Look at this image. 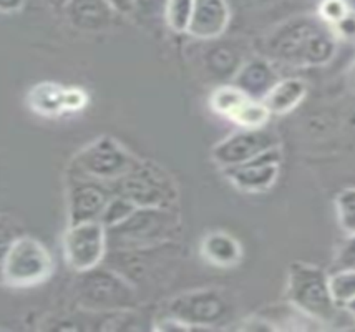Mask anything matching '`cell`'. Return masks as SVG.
<instances>
[{
    "mask_svg": "<svg viewBox=\"0 0 355 332\" xmlns=\"http://www.w3.org/2000/svg\"><path fill=\"white\" fill-rule=\"evenodd\" d=\"M201 254L216 268H234L243 259V246L224 231H213L201 241Z\"/></svg>",
    "mask_w": 355,
    "mask_h": 332,
    "instance_id": "e0dca14e",
    "label": "cell"
},
{
    "mask_svg": "<svg viewBox=\"0 0 355 332\" xmlns=\"http://www.w3.org/2000/svg\"><path fill=\"white\" fill-rule=\"evenodd\" d=\"M232 7H239L248 12H263L269 10V8H276L286 0H230Z\"/></svg>",
    "mask_w": 355,
    "mask_h": 332,
    "instance_id": "83f0119b",
    "label": "cell"
},
{
    "mask_svg": "<svg viewBox=\"0 0 355 332\" xmlns=\"http://www.w3.org/2000/svg\"><path fill=\"white\" fill-rule=\"evenodd\" d=\"M137 208L138 206L135 204L133 201H130L128 198H125V196L121 195H115L108 203L107 208H105L100 221L107 226V229L113 228V226L123 222Z\"/></svg>",
    "mask_w": 355,
    "mask_h": 332,
    "instance_id": "cb8c5ba5",
    "label": "cell"
},
{
    "mask_svg": "<svg viewBox=\"0 0 355 332\" xmlns=\"http://www.w3.org/2000/svg\"><path fill=\"white\" fill-rule=\"evenodd\" d=\"M53 272V258L44 243L32 236H17L6 247L2 261L3 284L12 289L35 288Z\"/></svg>",
    "mask_w": 355,
    "mask_h": 332,
    "instance_id": "8992f818",
    "label": "cell"
},
{
    "mask_svg": "<svg viewBox=\"0 0 355 332\" xmlns=\"http://www.w3.org/2000/svg\"><path fill=\"white\" fill-rule=\"evenodd\" d=\"M279 146L277 137L266 128H244L232 133L213 148V159L221 168L246 163L270 148Z\"/></svg>",
    "mask_w": 355,
    "mask_h": 332,
    "instance_id": "30bf717a",
    "label": "cell"
},
{
    "mask_svg": "<svg viewBox=\"0 0 355 332\" xmlns=\"http://www.w3.org/2000/svg\"><path fill=\"white\" fill-rule=\"evenodd\" d=\"M332 28L339 40L355 42V8L344 20H340V22Z\"/></svg>",
    "mask_w": 355,
    "mask_h": 332,
    "instance_id": "f1b7e54d",
    "label": "cell"
},
{
    "mask_svg": "<svg viewBox=\"0 0 355 332\" xmlns=\"http://www.w3.org/2000/svg\"><path fill=\"white\" fill-rule=\"evenodd\" d=\"M110 250H138L175 243L181 220L175 208H137L120 225L108 228Z\"/></svg>",
    "mask_w": 355,
    "mask_h": 332,
    "instance_id": "7a4b0ae2",
    "label": "cell"
},
{
    "mask_svg": "<svg viewBox=\"0 0 355 332\" xmlns=\"http://www.w3.org/2000/svg\"><path fill=\"white\" fill-rule=\"evenodd\" d=\"M347 2L350 3V7H352V8H355V0H347Z\"/></svg>",
    "mask_w": 355,
    "mask_h": 332,
    "instance_id": "836d02e7",
    "label": "cell"
},
{
    "mask_svg": "<svg viewBox=\"0 0 355 332\" xmlns=\"http://www.w3.org/2000/svg\"><path fill=\"white\" fill-rule=\"evenodd\" d=\"M170 0H135L133 17L143 20V22H155L163 19L166 6Z\"/></svg>",
    "mask_w": 355,
    "mask_h": 332,
    "instance_id": "484cf974",
    "label": "cell"
},
{
    "mask_svg": "<svg viewBox=\"0 0 355 332\" xmlns=\"http://www.w3.org/2000/svg\"><path fill=\"white\" fill-rule=\"evenodd\" d=\"M336 263L339 268H355V234H352L347 243L340 247Z\"/></svg>",
    "mask_w": 355,
    "mask_h": 332,
    "instance_id": "f546056e",
    "label": "cell"
},
{
    "mask_svg": "<svg viewBox=\"0 0 355 332\" xmlns=\"http://www.w3.org/2000/svg\"><path fill=\"white\" fill-rule=\"evenodd\" d=\"M354 8L350 7L347 0H320L317 15L329 24L331 27H336L340 20H344Z\"/></svg>",
    "mask_w": 355,
    "mask_h": 332,
    "instance_id": "d4e9b609",
    "label": "cell"
},
{
    "mask_svg": "<svg viewBox=\"0 0 355 332\" xmlns=\"http://www.w3.org/2000/svg\"><path fill=\"white\" fill-rule=\"evenodd\" d=\"M75 301L78 308L90 313L128 311L138 306L137 286L110 266H96L80 272L75 284Z\"/></svg>",
    "mask_w": 355,
    "mask_h": 332,
    "instance_id": "3957f363",
    "label": "cell"
},
{
    "mask_svg": "<svg viewBox=\"0 0 355 332\" xmlns=\"http://www.w3.org/2000/svg\"><path fill=\"white\" fill-rule=\"evenodd\" d=\"M331 291L339 308L355 302V268H339L331 276Z\"/></svg>",
    "mask_w": 355,
    "mask_h": 332,
    "instance_id": "ffe728a7",
    "label": "cell"
},
{
    "mask_svg": "<svg viewBox=\"0 0 355 332\" xmlns=\"http://www.w3.org/2000/svg\"><path fill=\"white\" fill-rule=\"evenodd\" d=\"M232 20L230 0H194L188 35L196 40H216L227 32Z\"/></svg>",
    "mask_w": 355,
    "mask_h": 332,
    "instance_id": "4fadbf2b",
    "label": "cell"
},
{
    "mask_svg": "<svg viewBox=\"0 0 355 332\" xmlns=\"http://www.w3.org/2000/svg\"><path fill=\"white\" fill-rule=\"evenodd\" d=\"M282 155L279 146L270 148L256 158L241 165L223 168L224 176L241 191L263 193L268 191L277 182L281 171Z\"/></svg>",
    "mask_w": 355,
    "mask_h": 332,
    "instance_id": "8fae6325",
    "label": "cell"
},
{
    "mask_svg": "<svg viewBox=\"0 0 355 332\" xmlns=\"http://www.w3.org/2000/svg\"><path fill=\"white\" fill-rule=\"evenodd\" d=\"M110 184L115 195L125 196L138 208H175L178 201L175 182L151 161L138 159L128 173Z\"/></svg>",
    "mask_w": 355,
    "mask_h": 332,
    "instance_id": "52a82bcc",
    "label": "cell"
},
{
    "mask_svg": "<svg viewBox=\"0 0 355 332\" xmlns=\"http://www.w3.org/2000/svg\"><path fill=\"white\" fill-rule=\"evenodd\" d=\"M279 73L272 62L264 55L249 57L241 67L232 83L239 87L248 96L254 100H264L279 82Z\"/></svg>",
    "mask_w": 355,
    "mask_h": 332,
    "instance_id": "2e32d148",
    "label": "cell"
},
{
    "mask_svg": "<svg viewBox=\"0 0 355 332\" xmlns=\"http://www.w3.org/2000/svg\"><path fill=\"white\" fill-rule=\"evenodd\" d=\"M336 32L317 14H297L282 20L264 37V53L272 64L309 69L322 67L337 52Z\"/></svg>",
    "mask_w": 355,
    "mask_h": 332,
    "instance_id": "6da1fadb",
    "label": "cell"
},
{
    "mask_svg": "<svg viewBox=\"0 0 355 332\" xmlns=\"http://www.w3.org/2000/svg\"><path fill=\"white\" fill-rule=\"evenodd\" d=\"M138 158H135L115 138L100 137L87 145L71 161L70 170L80 178L115 182L132 170Z\"/></svg>",
    "mask_w": 355,
    "mask_h": 332,
    "instance_id": "ba28073f",
    "label": "cell"
},
{
    "mask_svg": "<svg viewBox=\"0 0 355 332\" xmlns=\"http://www.w3.org/2000/svg\"><path fill=\"white\" fill-rule=\"evenodd\" d=\"M108 250V231L101 221L70 225L63 236L65 261L77 272L100 266L107 259Z\"/></svg>",
    "mask_w": 355,
    "mask_h": 332,
    "instance_id": "9c48e42d",
    "label": "cell"
},
{
    "mask_svg": "<svg viewBox=\"0 0 355 332\" xmlns=\"http://www.w3.org/2000/svg\"><path fill=\"white\" fill-rule=\"evenodd\" d=\"M63 12L67 20L82 32L107 30L120 15L108 0H70Z\"/></svg>",
    "mask_w": 355,
    "mask_h": 332,
    "instance_id": "9a60e30c",
    "label": "cell"
},
{
    "mask_svg": "<svg viewBox=\"0 0 355 332\" xmlns=\"http://www.w3.org/2000/svg\"><path fill=\"white\" fill-rule=\"evenodd\" d=\"M336 211L342 231L349 236L355 234V188H345L337 195Z\"/></svg>",
    "mask_w": 355,
    "mask_h": 332,
    "instance_id": "603a6c76",
    "label": "cell"
},
{
    "mask_svg": "<svg viewBox=\"0 0 355 332\" xmlns=\"http://www.w3.org/2000/svg\"><path fill=\"white\" fill-rule=\"evenodd\" d=\"M194 0H170L164 12V22L173 32L186 33L191 22Z\"/></svg>",
    "mask_w": 355,
    "mask_h": 332,
    "instance_id": "7402d4cb",
    "label": "cell"
},
{
    "mask_svg": "<svg viewBox=\"0 0 355 332\" xmlns=\"http://www.w3.org/2000/svg\"><path fill=\"white\" fill-rule=\"evenodd\" d=\"M108 2L112 3V7L115 8L120 15L133 17L135 0H108Z\"/></svg>",
    "mask_w": 355,
    "mask_h": 332,
    "instance_id": "4dcf8cb0",
    "label": "cell"
},
{
    "mask_svg": "<svg viewBox=\"0 0 355 332\" xmlns=\"http://www.w3.org/2000/svg\"><path fill=\"white\" fill-rule=\"evenodd\" d=\"M209 45L205 50V67L206 70L219 80H234L241 67L246 64L249 57V49L239 39L208 40Z\"/></svg>",
    "mask_w": 355,
    "mask_h": 332,
    "instance_id": "5bb4252c",
    "label": "cell"
},
{
    "mask_svg": "<svg viewBox=\"0 0 355 332\" xmlns=\"http://www.w3.org/2000/svg\"><path fill=\"white\" fill-rule=\"evenodd\" d=\"M113 196H115V191L108 182L75 176L69 188L70 225L100 221L101 214Z\"/></svg>",
    "mask_w": 355,
    "mask_h": 332,
    "instance_id": "7c38bea8",
    "label": "cell"
},
{
    "mask_svg": "<svg viewBox=\"0 0 355 332\" xmlns=\"http://www.w3.org/2000/svg\"><path fill=\"white\" fill-rule=\"evenodd\" d=\"M286 296L295 309L312 321L332 322L339 314L340 308L331 291V276L315 264H291Z\"/></svg>",
    "mask_w": 355,
    "mask_h": 332,
    "instance_id": "277c9868",
    "label": "cell"
},
{
    "mask_svg": "<svg viewBox=\"0 0 355 332\" xmlns=\"http://www.w3.org/2000/svg\"><path fill=\"white\" fill-rule=\"evenodd\" d=\"M164 316L178 319L189 331L218 329L234 316V302L221 289H196L171 297L164 308Z\"/></svg>",
    "mask_w": 355,
    "mask_h": 332,
    "instance_id": "5b68a950",
    "label": "cell"
},
{
    "mask_svg": "<svg viewBox=\"0 0 355 332\" xmlns=\"http://www.w3.org/2000/svg\"><path fill=\"white\" fill-rule=\"evenodd\" d=\"M39 90L42 91L40 102H35L37 107H42V110L46 112H55L58 108L67 107V91H60L57 87L53 85H44L39 87Z\"/></svg>",
    "mask_w": 355,
    "mask_h": 332,
    "instance_id": "4316f807",
    "label": "cell"
},
{
    "mask_svg": "<svg viewBox=\"0 0 355 332\" xmlns=\"http://www.w3.org/2000/svg\"><path fill=\"white\" fill-rule=\"evenodd\" d=\"M249 98H251V96H248L239 87H236L234 83H231V85H221L213 91V96H211V107H213V110L219 113V115H223L224 119L231 120Z\"/></svg>",
    "mask_w": 355,
    "mask_h": 332,
    "instance_id": "d6986e66",
    "label": "cell"
},
{
    "mask_svg": "<svg viewBox=\"0 0 355 332\" xmlns=\"http://www.w3.org/2000/svg\"><path fill=\"white\" fill-rule=\"evenodd\" d=\"M24 3L25 0H0V7H2L3 14H12V12L20 10Z\"/></svg>",
    "mask_w": 355,
    "mask_h": 332,
    "instance_id": "1f68e13d",
    "label": "cell"
},
{
    "mask_svg": "<svg viewBox=\"0 0 355 332\" xmlns=\"http://www.w3.org/2000/svg\"><path fill=\"white\" fill-rule=\"evenodd\" d=\"M272 113L266 107L263 100L249 98L243 107L239 108L238 113L232 116L231 121L243 128H264L266 123L269 121V116Z\"/></svg>",
    "mask_w": 355,
    "mask_h": 332,
    "instance_id": "44dd1931",
    "label": "cell"
},
{
    "mask_svg": "<svg viewBox=\"0 0 355 332\" xmlns=\"http://www.w3.org/2000/svg\"><path fill=\"white\" fill-rule=\"evenodd\" d=\"M49 2L52 3L53 7H57V8H62V10H63V8H65V6H67V3L70 2V0H49Z\"/></svg>",
    "mask_w": 355,
    "mask_h": 332,
    "instance_id": "d6a6232c",
    "label": "cell"
},
{
    "mask_svg": "<svg viewBox=\"0 0 355 332\" xmlns=\"http://www.w3.org/2000/svg\"><path fill=\"white\" fill-rule=\"evenodd\" d=\"M307 95V85L301 78L279 80L277 85L263 100L272 115H286L295 110Z\"/></svg>",
    "mask_w": 355,
    "mask_h": 332,
    "instance_id": "ac0fdd59",
    "label": "cell"
}]
</instances>
